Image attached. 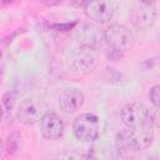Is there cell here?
Returning a JSON list of instances; mask_svg holds the SVG:
<instances>
[{
  "mask_svg": "<svg viewBox=\"0 0 160 160\" xmlns=\"http://www.w3.org/2000/svg\"><path fill=\"white\" fill-rule=\"evenodd\" d=\"M152 140H154L152 124H145L120 131L116 135L115 144L118 150L130 152L149 148Z\"/></svg>",
  "mask_w": 160,
  "mask_h": 160,
  "instance_id": "cell-1",
  "label": "cell"
},
{
  "mask_svg": "<svg viewBox=\"0 0 160 160\" xmlns=\"http://www.w3.org/2000/svg\"><path fill=\"white\" fill-rule=\"evenodd\" d=\"M104 41L110 49L108 56L112 60H116L121 58L122 54L131 46L132 35L125 25L112 24L104 30Z\"/></svg>",
  "mask_w": 160,
  "mask_h": 160,
  "instance_id": "cell-2",
  "label": "cell"
},
{
  "mask_svg": "<svg viewBox=\"0 0 160 160\" xmlns=\"http://www.w3.org/2000/svg\"><path fill=\"white\" fill-rule=\"evenodd\" d=\"M72 132L78 140L84 141V142H90V141L96 140L100 134L99 118L89 112L79 115L74 120Z\"/></svg>",
  "mask_w": 160,
  "mask_h": 160,
  "instance_id": "cell-3",
  "label": "cell"
},
{
  "mask_svg": "<svg viewBox=\"0 0 160 160\" xmlns=\"http://www.w3.org/2000/svg\"><path fill=\"white\" fill-rule=\"evenodd\" d=\"M121 121L128 128H135L145 124L154 125V116L151 111L140 102H131L122 108L121 110Z\"/></svg>",
  "mask_w": 160,
  "mask_h": 160,
  "instance_id": "cell-4",
  "label": "cell"
},
{
  "mask_svg": "<svg viewBox=\"0 0 160 160\" xmlns=\"http://www.w3.org/2000/svg\"><path fill=\"white\" fill-rule=\"evenodd\" d=\"M116 9V0H89L84 8L86 16L100 24L110 21Z\"/></svg>",
  "mask_w": 160,
  "mask_h": 160,
  "instance_id": "cell-5",
  "label": "cell"
},
{
  "mask_svg": "<svg viewBox=\"0 0 160 160\" xmlns=\"http://www.w3.org/2000/svg\"><path fill=\"white\" fill-rule=\"evenodd\" d=\"M98 64V59L92 49L81 46L76 48L71 51L69 56V65L74 71L78 72H89L95 69Z\"/></svg>",
  "mask_w": 160,
  "mask_h": 160,
  "instance_id": "cell-6",
  "label": "cell"
},
{
  "mask_svg": "<svg viewBox=\"0 0 160 160\" xmlns=\"http://www.w3.org/2000/svg\"><path fill=\"white\" fill-rule=\"evenodd\" d=\"M75 39L81 46L94 49L104 41V31L94 24H80L75 29Z\"/></svg>",
  "mask_w": 160,
  "mask_h": 160,
  "instance_id": "cell-7",
  "label": "cell"
},
{
  "mask_svg": "<svg viewBox=\"0 0 160 160\" xmlns=\"http://www.w3.org/2000/svg\"><path fill=\"white\" fill-rule=\"evenodd\" d=\"M41 116H42V105L39 100L32 98L22 100L16 111L18 120L25 125H31L39 121Z\"/></svg>",
  "mask_w": 160,
  "mask_h": 160,
  "instance_id": "cell-8",
  "label": "cell"
},
{
  "mask_svg": "<svg viewBox=\"0 0 160 160\" xmlns=\"http://www.w3.org/2000/svg\"><path fill=\"white\" fill-rule=\"evenodd\" d=\"M42 136L49 140H56L64 134V122L55 112H45L39 120Z\"/></svg>",
  "mask_w": 160,
  "mask_h": 160,
  "instance_id": "cell-9",
  "label": "cell"
},
{
  "mask_svg": "<svg viewBox=\"0 0 160 160\" xmlns=\"http://www.w3.org/2000/svg\"><path fill=\"white\" fill-rule=\"evenodd\" d=\"M82 104L84 94L79 89H65L59 96V108L66 114L78 111Z\"/></svg>",
  "mask_w": 160,
  "mask_h": 160,
  "instance_id": "cell-10",
  "label": "cell"
},
{
  "mask_svg": "<svg viewBox=\"0 0 160 160\" xmlns=\"http://www.w3.org/2000/svg\"><path fill=\"white\" fill-rule=\"evenodd\" d=\"M131 21L141 29H146L154 25L156 20V11L150 6V5H140L135 6L134 10L131 11Z\"/></svg>",
  "mask_w": 160,
  "mask_h": 160,
  "instance_id": "cell-11",
  "label": "cell"
},
{
  "mask_svg": "<svg viewBox=\"0 0 160 160\" xmlns=\"http://www.w3.org/2000/svg\"><path fill=\"white\" fill-rule=\"evenodd\" d=\"M20 135L18 132H12L11 135H9L8 138V151L10 154H15L19 150L20 146Z\"/></svg>",
  "mask_w": 160,
  "mask_h": 160,
  "instance_id": "cell-12",
  "label": "cell"
},
{
  "mask_svg": "<svg viewBox=\"0 0 160 160\" xmlns=\"http://www.w3.org/2000/svg\"><path fill=\"white\" fill-rule=\"evenodd\" d=\"M15 100H16V92L15 91H8L4 98H2V105H4V109L6 111H10L15 104Z\"/></svg>",
  "mask_w": 160,
  "mask_h": 160,
  "instance_id": "cell-13",
  "label": "cell"
},
{
  "mask_svg": "<svg viewBox=\"0 0 160 160\" xmlns=\"http://www.w3.org/2000/svg\"><path fill=\"white\" fill-rule=\"evenodd\" d=\"M149 98H150V101L152 102V105L155 108H159V104H160V86L159 85H154L150 89Z\"/></svg>",
  "mask_w": 160,
  "mask_h": 160,
  "instance_id": "cell-14",
  "label": "cell"
},
{
  "mask_svg": "<svg viewBox=\"0 0 160 160\" xmlns=\"http://www.w3.org/2000/svg\"><path fill=\"white\" fill-rule=\"evenodd\" d=\"M141 4H144V5H152V4H155L156 2V0H139Z\"/></svg>",
  "mask_w": 160,
  "mask_h": 160,
  "instance_id": "cell-15",
  "label": "cell"
},
{
  "mask_svg": "<svg viewBox=\"0 0 160 160\" xmlns=\"http://www.w3.org/2000/svg\"><path fill=\"white\" fill-rule=\"evenodd\" d=\"M2 150H4V145H2V141H1V139H0V155L2 154Z\"/></svg>",
  "mask_w": 160,
  "mask_h": 160,
  "instance_id": "cell-16",
  "label": "cell"
},
{
  "mask_svg": "<svg viewBox=\"0 0 160 160\" xmlns=\"http://www.w3.org/2000/svg\"><path fill=\"white\" fill-rule=\"evenodd\" d=\"M1 118H2V108L0 105V121H1Z\"/></svg>",
  "mask_w": 160,
  "mask_h": 160,
  "instance_id": "cell-17",
  "label": "cell"
}]
</instances>
